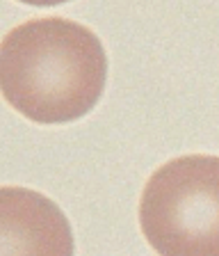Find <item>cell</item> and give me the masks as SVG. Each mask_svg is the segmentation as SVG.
I'll use <instances>...</instances> for the list:
<instances>
[{
  "label": "cell",
  "instance_id": "6da1fadb",
  "mask_svg": "<svg viewBox=\"0 0 219 256\" xmlns=\"http://www.w3.org/2000/svg\"><path fill=\"white\" fill-rule=\"evenodd\" d=\"M107 55L96 32L64 16H37L11 28L0 46L5 101L37 124H69L98 103Z\"/></svg>",
  "mask_w": 219,
  "mask_h": 256
},
{
  "label": "cell",
  "instance_id": "7a4b0ae2",
  "mask_svg": "<svg viewBox=\"0 0 219 256\" xmlns=\"http://www.w3.org/2000/svg\"><path fill=\"white\" fill-rule=\"evenodd\" d=\"M139 226L160 256H219V156L158 167L139 197Z\"/></svg>",
  "mask_w": 219,
  "mask_h": 256
},
{
  "label": "cell",
  "instance_id": "3957f363",
  "mask_svg": "<svg viewBox=\"0 0 219 256\" xmlns=\"http://www.w3.org/2000/svg\"><path fill=\"white\" fill-rule=\"evenodd\" d=\"M0 256H73V234L57 204L30 188L0 190Z\"/></svg>",
  "mask_w": 219,
  "mask_h": 256
}]
</instances>
